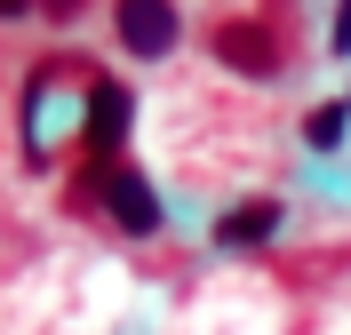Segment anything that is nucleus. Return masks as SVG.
<instances>
[{
	"label": "nucleus",
	"instance_id": "obj_1",
	"mask_svg": "<svg viewBox=\"0 0 351 335\" xmlns=\"http://www.w3.org/2000/svg\"><path fill=\"white\" fill-rule=\"evenodd\" d=\"M208 56L232 64V72H247V80H280V72L295 64L280 16H223V24H208Z\"/></svg>",
	"mask_w": 351,
	"mask_h": 335
},
{
	"label": "nucleus",
	"instance_id": "obj_2",
	"mask_svg": "<svg viewBox=\"0 0 351 335\" xmlns=\"http://www.w3.org/2000/svg\"><path fill=\"white\" fill-rule=\"evenodd\" d=\"M80 200H96L128 240H152L160 232V192H152L144 168H128V160H96V176L80 184Z\"/></svg>",
	"mask_w": 351,
	"mask_h": 335
},
{
	"label": "nucleus",
	"instance_id": "obj_3",
	"mask_svg": "<svg viewBox=\"0 0 351 335\" xmlns=\"http://www.w3.org/2000/svg\"><path fill=\"white\" fill-rule=\"evenodd\" d=\"M128 128H136V96L120 88V80H96V72H88V104H80V152H88V160H120Z\"/></svg>",
	"mask_w": 351,
	"mask_h": 335
},
{
	"label": "nucleus",
	"instance_id": "obj_4",
	"mask_svg": "<svg viewBox=\"0 0 351 335\" xmlns=\"http://www.w3.org/2000/svg\"><path fill=\"white\" fill-rule=\"evenodd\" d=\"M112 32H120V48L128 56H168L176 40H184V16H176V0H112Z\"/></svg>",
	"mask_w": 351,
	"mask_h": 335
},
{
	"label": "nucleus",
	"instance_id": "obj_5",
	"mask_svg": "<svg viewBox=\"0 0 351 335\" xmlns=\"http://www.w3.org/2000/svg\"><path fill=\"white\" fill-rule=\"evenodd\" d=\"M280 216H287V208L263 200V192L240 200V208H223V216H216V247H263L271 232H280Z\"/></svg>",
	"mask_w": 351,
	"mask_h": 335
},
{
	"label": "nucleus",
	"instance_id": "obj_6",
	"mask_svg": "<svg viewBox=\"0 0 351 335\" xmlns=\"http://www.w3.org/2000/svg\"><path fill=\"white\" fill-rule=\"evenodd\" d=\"M343 120H351L343 104H319V112H304V144H311V152H335V144H343Z\"/></svg>",
	"mask_w": 351,
	"mask_h": 335
},
{
	"label": "nucleus",
	"instance_id": "obj_7",
	"mask_svg": "<svg viewBox=\"0 0 351 335\" xmlns=\"http://www.w3.org/2000/svg\"><path fill=\"white\" fill-rule=\"evenodd\" d=\"M328 48H335V56H351V0H335V24H328Z\"/></svg>",
	"mask_w": 351,
	"mask_h": 335
},
{
	"label": "nucleus",
	"instance_id": "obj_8",
	"mask_svg": "<svg viewBox=\"0 0 351 335\" xmlns=\"http://www.w3.org/2000/svg\"><path fill=\"white\" fill-rule=\"evenodd\" d=\"M32 8H40V16H56V24H72V16H80V0H32Z\"/></svg>",
	"mask_w": 351,
	"mask_h": 335
},
{
	"label": "nucleus",
	"instance_id": "obj_9",
	"mask_svg": "<svg viewBox=\"0 0 351 335\" xmlns=\"http://www.w3.org/2000/svg\"><path fill=\"white\" fill-rule=\"evenodd\" d=\"M16 16H32V0H0V24H16Z\"/></svg>",
	"mask_w": 351,
	"mask_h": 335
},
{
	"label": "nucleus",
	"instance_id": "obj_10",
	"mask_svg": "<svg viewBox=\"0 0 351 335\" xmlns=\"http://www.w3.org/2000/svg\"><path fill=\"white\" fill-rule=\"evenodd\" d=\"M343 112H351V96H343Z\"/></svg>",
	"mask_w": 351,
	"mask_h": 335
}]
</instances>
